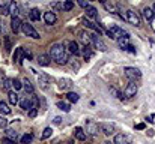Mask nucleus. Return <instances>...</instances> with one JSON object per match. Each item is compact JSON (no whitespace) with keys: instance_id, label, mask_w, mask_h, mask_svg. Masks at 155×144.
Listing matches in <instances>:
<instances>
[{"instance_id":"1","label":"nucleus","mask_w":155,"mask_h":144,"mask_svg":"<svg viewBox=\"0 0 155 144\" xmlns=\"http://www.w3.org/2000/svg\"><path fill=\"white\" fill-rule=\"evenodd\" d=\"M50 57L54 59L59 65H66L68 60H69V56H68L65 47H63L62 44L51 45V48H50Z\"/></svg>"},{"instance_id":"2","label":"nucleus","mask_w":155,"mask_h":144,"mask_svg":"<svg viewBox=\"0 0 155 144\" xmlns=\"http://www.w3.org/2000/svg\"><path fill=\"white\" fill-rule=\"evenodd\" d=\"M106 33L109 35V38L116 39V41H118L119 38H130V36H128V33L124 29H121L119 26H111L109 30H106Z\"/></svg>"},{"instance_id":"3","label":"nucleus","mask_w":155,"mask_h":144,"mask_svg":"<svg viewBox=\"0 0 155 144\" xmlns=\"http://www.w3.org/2000/svg\"><path fill=\"white\" fill-rule=\"evenodd\" d=\"M21 30H23V33H24L26 36H30V38H33V39H39V38H41L39 33H38V32L33 29V26L29 24V23H23Z\"/></svg>"},{"instance_id":"4","label":"nucleus","mask_w":155,"mask_h":144,"mask_svg":"<svg viewBox=\"0 0 155 144\" xmlns=\"http://www.w3.org/2000/svg\"><path fill=\"white\" fill-rule=\"evenodd\" d=\"M124 72L126 75V78H130V81H136L141 77V72L137 69V68H131V66H126L124 68Z\"/></svg>"},{"instance_id":"5","label":"nucleus","mask_w":155,"mask_h":144,"mask_svg":"<svg viewBox=\"0 0 155 144\" xmlns=\"http://www.w3.org/2000/svg\"><path fill=\"white\" fill-rule=\"evenodd\" d=\"M90 39H92V45L99 50V51H107V45L104 44V41L96 35V33H90Z\"/></svg>"},{"instance_id":"6","label":"nucleus","mask_w":155,"mask_h":144,"mask_svg":"<svg viewBox=\"0 0 155 144\" xmlns=\"http://www.w3.org/2000/svg\"><path fill=\"white\" fill-rule=\"evenodd\" d=\"M125 20L130 23V24H133V26H136V27H139V26L141 24V21H140V17L136 14L134 11H126V14H125Z\"/></svg>"},{"instance_id":"7","label":"nucleus","mask_w":155,"mask_h":144,"mask_svg":"<svg viewBox=\"0 0 155 144\" xmlns=\"http://www.w3.org/2000/svg\"><path fill=\"white\" fill-rule=\"evenodd\" d=\"M86 134L92 135V137H96L99 134V125H96L92 120H86Z\"/></svg>"},{"instance_id":"8","label":"nucleus","mask_w":155,"mask_h":144,"mask_svg":"<svg viewBox=\"0 0 155 144\" xmlns=\"http://www.w3.org/2000/svg\"><path fill=\"white\" fill-rule=\"evenodd\" d=\"M136 93H137V84H136V81H130L124 90V95H125V98H133V96H136Z\"/></svg>"},{"instance_id":"9","label":"nucleus","mask_w":155,"mask_h":144,"mask_svg":"<svg viewBox=\"0 0 155 144\" xmlns=\"http://www.w3.org/2000/svg\"><path fill=\"white\" fill-rule=\"evenodd\" d=\"M20 107H21L24 111H30L32 108H35L33 101H32V96H26L23 101H20Z\"/></svg>"},{"instance_id":"10","label":"nucleus","mask_w":155,"mask_h":144,"mask_svg":"<svg viewBox=\"0 0 155 144\" xmlns=\"http://www.w3.org/2000/svg\"><path fill=\"white\" fill-rule=\"evenodd\" d=\"M21 26H23V21L20 20V17H12L11 18V29L15 35L21 30Z\"/></svg>"},{"instance_id":"11","label":"nucleus","mask_w":155,"mask_h":144,"mask_svg":"<svg viewBox=\"0 0 155 144\" xmlns=\"http://www.w3.org/2000/svg\"><path fill=\"white\" fill-rule=\"evenodd\" d=\"M50 81H51V80H50V77H48L47 74H39V77H38V84H39V87L44 89V90L48 89Z\"/></svg>"},{"instance_id":"12","label":"nucleus","mask_w":155,"mask_h":144,"mask_svg":"<svg viewBox=\"0 0 155 144\" xmlns=\"http://www.w3.org/2000/svg\"><path fill=\"white\" fill-rule=\"evenodd\" d=\"M68 53L75 54V56H80L81 54V48H80V45L77 44L75 41H71V42H68Z\"/></svg>"},{"instance_id":"13","label":"nucleus","mask_w":155,"mask_h":144,"mask_svg":"<svg viewBox=\"0 0 155 144\" xmlns=\"http://www.w3.org/2000/svg\"><path fill=\"white\" fill-rule=\"evenodd\" d=\"M114 144H131V137H128L125 134H118L113 140Z\"/></svg>"},{"instance_id":"14","label":"nucleus","mask_w":155,"mask_h":144,"mask_svg":"<svg viewBox=\"0 0 155 144\" xmlns=\"http://www.w3.org/2000/svg\"><path fill=\"white\" fill-rule=\"evenodd\" d=\"M83 24L86 26L87 29H92V30H94L96 35H99V36L102 35V30L99 29V26H96L95 23H92V21H89V20H86V18H84V20H83Z\"/></svg>"},{"instance_id":"15","label":"nucleus","mask_w":155,"mask_h":144,"mask_svg":"<svg viewBox=\"0 0 155 144\" xmlns=\"http://www.w3.org/2000/svg\"><path fill=\"white\" fill-rule=\"evenodd\" d=\"M74 137L79 140V141H84L86 140V137H87V134L84 132V129L83 128H80V126H77L75 129H74Z\"/></svg>"},{"instance_id":"16","label":"nucleus","mask_w":155,"mask_h":144,"mask_svg":"<svg viewBox=\"0 0 155 144\" xmlns=\"http://www.w3.org/2000/svg\"><path fill=\"white\" fill-rule=\"evenodd\" d=\"M23 60H24V48H23V47H20V48H17V50H15L14 62H15V63H18V65H21V63H23Z\"/></svg>"},{"instance_id":"17","label":"nucleus","mask_w":155,"mask_h":144,"mask_svg":"<svg viewBox=\"0 0 155 144\" xmlns=\"http://www.w3.org/2000/svg\"><path fill=\"white\" fill-rule=\"evenodd\" d=\"M44 21H45L47 24H54V23L57 21V17H56V14H54V11L45 12V14H44Z\"/></svg>"},{"instance_id":"18","label":"nucleus","mask_w":155,"mask_h":144,"mask_svg":"<svg viewBox=\"0 0 155 144\" xmlns=\"http://www.w3.org/2000/svg\"><path fill=\"white\" fill-rule=\"evenodd\" d=\"M59 87L62 90H71L72 89V81L69 80V78H62V80H59Z\"/></svg>"},{"instance_id":"19","label":"nucleus","mask_w":155,"mask_h":144,"mask_svg":"<svg viewBox=\"0 0 155 144\" xmlns=\"http://www.w3.org/2000/svg\"><path fill=\"white\" fill-rule=\"evenodd\" d=\"M80 35V41L84 44V47H89L90 44H92V39H90V33H87V32H80L79 33Z\"/></svg>"},{"instance_id":"20","label":"nucleus","mask_w":155,"mask_h":144,"mask_svg":"<svg viewBox=\"0 0 155 144\" xmlns=\"http://www.w3.org/2000/svg\"><path fill=\"white\" fill-rule=\"evenodd\" d=\"M38 63H39L41 66H50L51 65V57L47 56V54H39L38 56Z\"/></svg>"},{"instance_id":"21","label":"nucleus","mask_w":155,"mask_h":144,"mask_svg":"<svg viewBox=\"0 0 155 144\" xmlns=\"http://www.w3.org/2000/svg\"><path fill=\"white\" fill-rule=\"evenodd\" d=\"M99 128H101V131H102L106 135H111V134L114 132V126H113L111 123H101Z\"/></svg>"},{"instance_id":"22","label":"nucleus","mask_w":155,"mask_h":144,"mask_svg":"<svg viewBox=\"0 0 155 144\" xmlns=\"http://www.w3.org/2000/svg\"><path fill=\"white\" fill-rule=\"evenodd\" d=\"M143 17H145V20L146 21H149V23H152L154 21V11H152V8H145L143 9Z\"/></svg>"},{"instance_id":"23","label":"nucleus","mask_w":155,"mask_h":144,"mask_svg":"<svg viewBox=\"0 0 155 144\" xmlns=\"http://www.w3.org/2000/svg\"><path fill=\"white\" fill-rule=\"evenodd\" d=\"M29 18H30L32 21H39V20H41V12H39V9H32V11L29 12Z\"/></svg>"},{"instance_id":"24","label":"nucleus","mask_w":155,"mask_h":144,"mask_svg":"<svg viewBox=\"0 0 155 144\" xmlns=\"http://www.w3.org/2000/svg\"><path fill=\"white\" fill-rule=\"evenodd\" d=\"M9 14L12 17H18V5L15 2H11L9 3Z\"/></svg>"},{"instance_id":"25","label":"nucleus","mask_w":155,"mask_h":144,"mask_svg":"<svg viewBox=\"0 0 155 144\" xmlns=\"http://www.w3.org/2000/svg\"><path fill=\"white\" fill-rule=\"evenodd\" d=\"M23 87H24V90H26V92H27V93H29V95H33V90H35V89H33L32 83H30V81L27 80V78H26V80L23 81Z\"/></svg>"},{"instance_id":"26","label":"nucleus","mask_w":155,"mask_h":144,"mask_svg":"<svg viewBox=\"0 0 155 144\" xmlns=\"http://www.w3.org/2000/svg\"><path fill=\"white\" fill-rule=\"evenodd\" d=\"M0 113H2V114H5V116H8V114H11L12 113V110L8 107V104L6 102H0Z\"/></svg>"},{"instance_id":"27","label":"nucleus","mask_w":155,"mask_h":144,"mask_svg":"<svg viewBox=\"0 0 155 144\" xmlns=\"http://www.w3.org/2000/svg\"><path fill=\"white\" fill-rule=\"evenodd\" d=\"M86 15L89 17V18H96V8H94V6H87L86 8Z\"/></svg>"},{"instance_id":"28","label":"nucleus","mask_w":155,"mask_h":144,"mask_svg":"<svg viewBox=\"0 0 155 144\" xmlns=\"http://www.w3.org/2000/svg\"><path fill=\"white\" fill-rule=\"evenodd\" d=\"M8 96H9V102L12 104V105H17V104L20 102V101H18V95L15 93V92H9Z\"/></svg>"},{"instance_id":"29","label":"nucleus","mask_w":155,"mask_h":144,"mask_svg":"<svg viewBox=\"0 0 155 144\" xmlns=\"http://www.w3.org/2000/svg\"><path fill=\"white\" fill-rule=\"evenodd\" d=\"M128 39H130V38H119V39H118V45H119L122 50H125L128 45H130V41H128Z\"/></svg>"},{"instance_id":"30","label":"nucleus","mask_w":155,"mask_h":144,"mask_svg":"<svg viewBox=\"0 0 155 144\" xmlns=\"http://www.w3.org/2000/svg\"><path fill=\"white\" fill-rule=\"evenodd\" d=\"M66 99H68L69 102H72V104H74V102H79L80 96H79V95H77V93H75V92H69V93L66 95Z\"/></svg>"},{"instance_id":"31","label":"nucleus","mask_w":155,"mask_h":144,"mask_svg":"<svg viewBox=\"0 0 155 144\" xmlns=\"http://www.w3.org/2000/svg\"><path fill=\"white\" fill-rule=\"evenodd\" d=\"M81 53H83V56H84V59L86 60H89L90 57L94 56V53H92V50H90L89 47H83V50H81Z\"/></svg>"},{"instance_id":"32","label":"nucleus","mask_w":155,"mask_h":144,"mask_svg":"<svg viewBox=\"0 0 155 144\" xmlns=\"http://www.w3.org/2000/svg\"><path fill=\"white\" fill-rule=\"evenodd\" d=\"M57 107L62 110V111H65V113H69L71 111V107H69V104H66V102H57Z\"/></svg>"},{"instance_id":"33","label":"nucleus","mask_w":155,"mask_h":144,"mask_svg":"<svg viewBox=\"0 0 155 144\" xmlns=\"http://www.w3.org/2000/svg\"><path fill=\"white\" fill-rule=\"evenodd\" d=\"M6 137L11 138V140H14V141H17L18 132H15V131H12V129H6Z\"/></svg>"},{"instance_id":"34","label":"nucleus","mask_w":155,"mask_h":144,"mask_svg":"<svg viewBox=\"0 0 155 144\" xmlns=\"http://www.w3.org/2000/svg\"><path fill=\"white\" fill-rule=\"evenodd\" d=\"M32 140H33V135L32 134H26V135L21 137V144H30Z\"/></svg>"},{"instance_id":"35","label":"nucleus","mask_w":155,"mask_h":144,"mask_svg":"<svg viewBox=\"0 0 155 144\" xmlns=\"http://www.w3.org/2000/svg\"><path fill=\"white\" fill-rule=\"evenodd\" d=\"M3 39H5V51H6V53H9V51H11V48H12L11 38H9V36H5Z\"/></svg>"},{"instance_id":"36","label":"nucleus","mask_w":155,"mask_h":144,"mask_svg":"<svg viewBox=\"0 0 155 144\" xmlns=\"http://www.w3.org/2000/svg\"><path fill=\"white\" fill-rule=\"evenodd\" d=\"M51 134H53V129H51V128H45V129H44V132H42V140L50 138Z\"/></svg>"},{"instance_id":"37","label":"nucleus","mask_w":155,"mask_h":144,"mask_svg":"<svg viewBox=\"0 0 155 144\" xmlns=\"http://www.w3.org/2000/svg\"><path fill=\"white\" fill-rule=\"evenodd\" d=\"M21 87H23V84H21V81H20V80H12V89H14L15 92H17V90H20Z\"/></svg>"},{"instance_id":"38","label":"nucleus","mask_w":155,"mask_h":144,"mask_svg":"<svg viewBox=\"0 0 155 144\" xmlns=\"http://www.w3.org/2000/svg\"><path fill=\"white\" fill-rule=\"evenodd\" d=\"M72 8H74V3L69 2V0H66V2L63 3V11H71Z\"/></svg>"},{"instance_id":"39","label":"nucleus","mask_w":155,"mask_h":144,"mask_svg":"<svg viewBox=\"0 0 155 144\" xmlns=\"http://www.w3.org/2000/svg\"><path fill=\"white\" fill-rule=\"evenodd\" d=\"M51 8H53L54 11H62V9H63V3H57V2H54V3H51Z\"/></svg>"},{"instance_id":"40","label":"nucleus","mask_w":155,"mask_h":144,"mask_svg":"<svg viewBox=\"0 0 155 144\" xmlns=\"http://www.w3.org/2000/svg\"><path fill=\"white\" fill-rule=\"evenodd\" d=\"M104 6L110 11V12H116V6L113 3H109V2H104Z\"/></svg>"},{"instance_id":"41","label":"nucleus","mask_w":155,"mask_h":144,"mask_svg":"<svg viewBox=\"0 0 155 144\" xmlns=\"http://www.w3.org/2000/svg\"><path fill=\"white\" fill-rule=\"evenodd\" d=\"M6 126H8V120L3 116H0V128H6Z\"/></svg>"},{"instance_id":"42","label":"nucleus","mask_w":155,"mask_h":144,"mask_svg":"<svg viewBox=\"0 0 155 144\" xmlns=\"http://www.w3.org/2000/svg\"><path fill=\"white\" fill-rule=\"evenodd\" d=\"M2 143H3V144H17V141H14V140H11V138H8V137H5Z\"/></svg>"},{"instance_id":"43","label":"nucleus","mask_w":155,"mask_h":144,"mask_svg":"<svg viewBox=\"0 0 155 144\" xmlns=\"http://www.w3.org/2000/svg\"><path fill=\"white\" fill-rule=\"evenodd\" d=\"M2 14H3V17H6V15H11V14H9V5L2 8Z\"/></svg>"},{"instance_id":"44","label":"nucleus","mask_w":155,"mask_h":144,"mask_svg":"<svg viewBox=\"0 0 155 144\" xmlns=\"http://www.w3.org/2000/svg\"><path fill=\"white\" fill-rule=\"evenodd\" d=\"M77 3H79L81 8H84V9L89 6V5H87V0H77Z\"/></svg>"},{"instance_id":"45","label":"nucleus","mask_w":155,"mask_h":144,"mask_svg":"<svg viewBox=\"0 0 155 144\" xmlns=\"http://www.w3.org/2000/svg\"><path fill=\"white\" fill-rule=\"evenodd\" d=\"M29 116L32 117V119H33V117H36V116H38V108H32V110L29 111Z\"/></svg>"},{"instance_id":"46","label":"nucleus","mask_w":155,"mask_h":144,"mask_svg":"<svg viewBox=\"0 0 155 144\" xmlns=\"http://www.w3.org/2000/svg\"><path fill=\"white\" fill-rule=\"evenodd\" d=\"M125 51H128V53H131V54H136V48H134L133 45H128V47L125 48Z\"/></svg>"},{"instance_id":"47","label":"nucleus","mask_w":155,"mask_h":144,"mask_svg":"<svg viewBox=\"0 0 155 144\" xmlns=\"http://www.w3.org/2000/svg\"><path fill=\"white\" fill-rule=\"evenodd\" d=\"M24 57L32 59V53H30V50H24Z\"/></svg>"},{"instance_id":"48","label":"nucleus","mask_w":155,"mask_h":144,"mask_svg":"<svg viewBox=\"0 0 155 144\" xmlns=\"http://www.w3.org/2000/svg\"><path fill=\"white\" fill-rule=\"evenodd\" d=\"M60 122H62V117H59V116H57V117H54V120H53V123H54V125H60Z\"/></svg>"},{"instance_id":"49","label":"nucleus","mask_w":155,"mask_h":144,"mask_svg":"<svg viewBox=\"0 0 155 144\" xmlns=\"http://www.w3.org/2000/svg\"><path fill=\"white\" fill-rule=\"evenodd\" d=\"M136 129H139V131H143V129H145V123H139V125H136Z\"/></svg>"},{"instance_id":"50","label":"nucleus","mask_w":155,"mask_h":144,"mask_svg":"<svg viewBox=\"0 0 155 144\" xmlns=\"http://www.w3.org/2000/svg\"><path fill=\"white\" fill-rule=\"evenodd\" d=\"M8 5H9L8 0H0V6H2V8H3V6H8Z\"/></svg>"},{"instance_id":"51","label":"nucleus","mask_w":155,"mask_h":144,"mask_svg":"<svg viewBox=\"0 0 155 144\" xmlns=\"http://www.w3.org/2000/svg\"><path fill=\"white\" fill-rule=\"evenodd\" d=\"M146 120H148L149 123H154V116H149V117H146Z\"/></svg>"},{"instance_id":"52","label":"nucleus","mask_w":155,"mask_h":144,"mask_svg":"<svg viewBox=\"0 0 155 144\" xmlns=\"http://www.w3.org/2000/svg\"><path fill=\"white\" fill-rule=\"evenodd\" d=\"M151 26H152V30L155 32V21H152V23H151Z\"/></svg>"},{"instance_id":"53","label":"nucleus","mask_w":155,"mask_h":144,"mask_svg":"<svg viewBox=\"0 0 155 144\" xmlns=\"http://www.w3.org/2000/svg\"><path fill=\"white\" fill-rule=\"evenodd\" d=\"M152 11H154V17H155V5L152 6Z\"/></svg>"},{"instance_id":"54","label":"nucleus","mask_w":155,"mask_h":144,"mask_svg":"<svg viewBox=\"0 0 155 144\" xmlns=\"http://www.w3.org/2000/svg\"><path fill=\"white\" fill-rule=\"evenodd\" d=\"M106 144H114V143H111V141H106Z\"/></svg>"},{"instance_id":"55","label":"nucleus","mask_w":155,"mask_h":144,"mask_svg":"<svg viewBox=\"0 0 155 144\" xmlns=\"http://www.w3.org/2000/svg\"><path fill=\"white\" fill-rule=\"evenodd\" d=\"M69 2H72V0H69Z\"/></svg>"}]
</instances>
